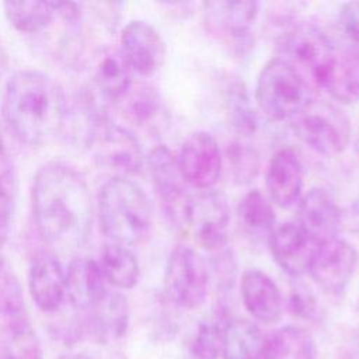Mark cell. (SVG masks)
<instances>
[{"mask_svg": "<svg viewBox=\"0 0 359 359\" xmlns=\"http://www.w3.org/2000/svg\"><path fill=\"white\" fill-rule=\"evenodd\" d=\"M32 215L41 237L62 252L80 248L88 238L93 201L83 175L62 163L38 170L31 192Z\"/></svg>", "mask_w": 359, "mask_h": 359, "instance_id": "6da1fadb", "label": "cell"}, {"mask_svg": "<svg viewBox=\"0 0 359 359\" xmlns=\"http://www.w3.org/2000/svg\"><path fill=\"white\" fill-rule=\"evenodd\" d=\"M3 114L21 142L42 146L60 135L65 126L66 95L52 76L39 70H20L6 84Z\"/></svg>", "mask_w": 359, "mask_h": 359, "instance_id": "7a4b0ae2", "label": "cell"}, {"mask_svg": "<svg viewBox=\"0 0 359 359\" xmlns=\"http://www.w3.org/2000/svg\"><path fill=\"white\" fill-rule=\"evenodd\" d=\"M98 217L104 234L119 245H137L151 230V205L143 188L128 177H112L100 189Z\"/></svg>", "mask_w": 359, "mask_h": 359, "instance_id": "3957f363", "label": "cell"}, {"mask_svg": "<svg viewBox=\"0 0 359 359\" xmlns=\"http://www.w3.org/2000/svg\"><path fill=\"white\" fill-rule=\"evenodd\" d=\"M311 100L310 84L280 57L268 60L255 84L258 109L272 121H290Z\"/></svg>", "mask_w": 359, "mask_h": 359, "instance_id": "277c9868", "label": "cell"}, {"mask_svg": "<svg viewBox=\"0 0 359 359\" xmlns=\"http://www.w3.org/2000/svg\"><path fill=\"white\" fill-rule=\"evenodd\" d=\"M289 123L303 143L324 156L342 153L352 136L351 122L345 112L324 100L311 98Z\"/></svg>", "mask_w": 359, "mask_h": 359, "instance_id": "5b68a950", "label": "cell"}, {"mask_svg": "<svg viewBox=\"0 0 359 359\" xmlns=\"http://www.w3.org/2000/svg\"><path fill=\"white\" fill-rule=\"evenodd\" d=\"M210 272L203 257L188 245H177L168 255L164 271V296L174 307L194 310L209 290Z\"/></svg>", "mask_w": 359, "mask_h": 359, "instance_id": "8992f818", "label": "cell"}, {"mask_svg": "<svg viewBox=\"0 0 359 359\" xmlns=\"http://www.w3.org/2000/svg\"><path fill=\"white\" fill-rule=\"evenodd\" d=\"M87 146L95 161L114 171V177L137 174L143 167V151L137 137L107 116L94 118L87 133Z\"/></svg>", "mask_w": 359, "mask_h": 359, "instance_id": "52a82bcc", "label": "cell"}, {"mask_svg": "<svg viewBox=\"0 0 359 359\" xmlns=\"http://www.w3.org/2000/svg\"><path fill=\"white\" fill-rule=\"evenodd\" d=\"M278 45V57L294 67L310 86H316L334 49V42L327 34L309 22L290 27L280 36Z\"/></svg>", "mask_w": 359, "mask_h": 359, "instance_id": "ba28073f", "label": "cell"}, {"mask_svg": "<svg viewBox=\"0 0 359 359\" xmlns=\"http://www.w3.org/2000/svg\"><path fill=\"white\" fill-rule=\"evenodd\" d=\"M146 163L163 209L177 229H187L191 196L187 194L177 156L164 144L153 147Z\"/></svg>", "mask_w": 359, "mask_h": 359, "instance_id": "9c48e42d", "label": "cell"}, {"mask_svg": "<svg viewBox=\"0 0 359 359\" xmlns=\"http://www.w3.org/2000/svg\"><path fill=\"white\" fill-rule=\"evenodd\" d=\"M229 222L230 210L222 194L209 189L191 196L187 229L203 250L219 252L226 248Z\"/></svg>", "mask_w": 359, "mask_h": 359, "instance_id": "30bf717a", "label": "cell"}, {"mask_svg": "<svg viewBox=\"0 0 359 359\" xmlns=\"http://www.w3.org/2000/svg\"><path fill=\"white\" fill-rule=\"evenodd\" d=\"M358 266V250L346 240L335 237L316 247L307 273L324 292L338 294L346 289Z\"/></svg>", "mask_w": 359, "mask_h": 359, "instance_id": "8fae6325", "label": "cell"}, {"mask_svg": "<svg viewBox=\"0 0 359 359\" xmlns=\"http://www.w3.org/2000/svg\"><path fill=\"white\" fill-rule=\"evenodd\" d=\"M185 184L199 191L212 189L222 172V153L217 140L205 130L191 133L177 156Z\"/></svg>", "mask_w": 359, "mask_h": 359, "instance_id": "7c38bea8", "label": "cell"}, {"mask_svg": "<svg viewBox=\"0 0 359 359\" xmlns=\"http://www.w3.org/2000/svg\"><path fill=\"white\" fill-rule=\"evenodd\" d=\"M132 69L122 52L112 46L98 48L90 57V90H94L91 107L104 114L107 104H116L133 83Z\"/></svg>", "mask_w": 359, "mask_h": 359, "instance_id": "4fadbf2b", "label": "cell"}, {"mask_svg": "<svg viewBox=\"0 0 359 359\" xmlns=\"http://www.w3.org/2000/svg\"><path fill=\"white\" fill-rule=\"evenodd\" d=\"M258 3L250 0H217L202 3V17L208 29L230 41L243 52L250 45V28L258 17Z\"/></svg>", "mask_w": 359, "mask_h": 359, "instance_id": "5bb4252c", "label": "cell"}, {"mask_svg": "<svg viewBox=\"0 0 359 359\" xmlns=\"http://www.w3.org/2000/svg\"><path fill=\"white\" fill-rule=\"evenodd\" d=\"M119 42V50L122 52L132 72L142 76H150L156 73L164 63V41L156 27L147 21H129L121 31Z\"/></svg>", "mask_w": 359, "mask_h": 359, "instance_id": "9a60e30c", "label": "cell"}, {"mask_svg": "<svg viewBox=\"0 0 359 359\" xmlns=\"http://www.w3.org/2000/svg\"><path fill=\"white\" fill-rule=\"evenodd\" d=\"M316 87L342 104L359 102V48L334 43Z\"/></svg>", "mask_w": 359, "mask_h": 359, "instance_id": "2e32d148", "label": "cell"}, {"mask_svg": "<svg viewBox=\"0 0 359 359\" xmlns=\"http://www.w3.org/2000/svg\"><path fill=\"white\" fill-rule=\"evenodd\" d=\"M268 244L275 262L293 278H300L309 272L318 245L296 222L275 224L268 236Z\"/></svg>", "mask_w": 359, "mask_h": 359, "instance_id": "e0dca14e", "label": "cell"}, {"mask_svg": "<svg viewBox=\"0 0 359 359\" xmlns=\"http://www.w3.org/2000/svg\"><path fill=\"white\" fill-rule=\"evenodd\" d=\"M296 223L321 244L338 237L342 224V215L337 201L323 188H311L299 201Z\"/></svg>", "mask_w": 359, "mask_h": 359, "instance_id": "ac0fdd59", "label": "cell"}, {"mask_svg": "<svg viewBox=\"0 0 359 359\" xmlns=\"http://www.w3.org/2000/svg\"><path fill=\"white\" fill-rule=\"evenodd\" d=\"M28 290L43 313H56L66 303V269L50 252L36 254L28 271Z\"/></svg>", "mask_w": 359, "mask_h": 359, "instance_id": "d6986e66", "label": "cell"}, {"mask_svg": "<svg viewBox=\"0 0 359 359\" xmlns=\"http://www.w3.org/2000/svg\"><path fill=\"white\" fill-rule=\"evenodd\" d=\"M84 313L86 334L100 344L121 339L129 327V303L116 290L107 289Z\"/></svg>", "mask_w": 359, "mask_h": 359, "instance_id": "ffe728a7", "label": "cell"}, {"mask_svg": "<svg viewBox=\"0 0 359 359\" xmlns=\"http://www.w3.org/2000/svg\"><path fill=\"white\" fill-rule=\"evenodd\" d=\"M303 185L304 172L299 156L289 147L275 151L265 171L268 199L279 208H290L300 201Z\"/></svg>", "mask_w": 359, "mask_h": 359, "instance_id": "44dd1931", "label": "cell"}, {"mask_svg": "<svg viewBox=\"0 0 359 359\" xmlns=\"http://www.w3.org/2000/svg\"><path fill=\"white\" fill-rule=\"evenodd\" d=\"M240 294L243 306L251 317L264 324L279 321L283 311V296L265 272L245 271L240 280Z\"/></svg>", "mask_w": 359, "mask_h": 359, "instance_id": "7402d4cb", "label": "cell"}, {"mask_svg": "<svg viewBox=\"0 0 359 359\" xmlns=\"http://www.w3.org/2000/svg\"><path fill=\"white\" fill-rule=\"evenodd\" d=\"M133 126L154 132L165 121V108L158 91L146 83H132L115 104Z\"/></svg>", "mask_w": 359, "mask_h": 359, "instance_id": "603a6c76", "label": "cell"}, {"mask_svg": "<svg viewBox=\"0 0 359 359\" xmlns=\"http://www.w3.org/2000/svg\"><path fill=\"white\" fill-rule=\"evenodd\" d=\"M107 282L97 259L74 257L66 268V303L86 311L105 290Z\"/></svg>", "mask_w": 359, "mask_h": 359, "instance_id": "cb8c5ba5", "label": "cell"}, {"mask_svg": "<svg viewBox=\"0 0 359 359\" xmlns=\"http://www.w3.org/2000/svg\"><path fill=\"white\" fill-rule=\"evenodd\" d=\"M264 359H317V345L307 330L283 325L266 335Z\"/></svg>", "mask_w": 359, "mask_h": 359, "instance_id": "d4e9b609", "label": "cell"}, {"mask_svg": "<svg viewBox=\"0 0 359 359\" xmlns=\"http://www.w3.org/2000/svg\"><path fill=\"white\" fill-rule=\"evenodd\" d=\"M266 337L250 320H229L223 335L224 359H264Z\"/></svg>", "mask_w": 359, "mask_h": 359, "instance_id": "484cf974", "label": "cell"}, {"mask_svg": "<svg viewBox=\"0 0 359 359\" xmlns=\"http://www.w3.org/2000/svg\"><path fill=\"white\" fill-rule=\"evenodd\" d=\"M107 283L118 289H132L140 275L135 254L125 245L115 243L104 245L97 261Z\"/></svg>", "mask_w": 359, "mask_h": 359, "instance_id": "4316f807", "label": "cell"}, {"mask_svg": "<svg viewBox=\"0 0 359 359\" xmlns=\"http://www.w3.org/2000/svg\"><path fill=\"white\" fill-rule=\"evenodd\" d=\"M1 359H42L39 337L25 313L8 318Z\"/></svg>", "mask_w": 359, "mask_h": 359, "instance_id": "83f0119b", "label": "cell"}, {"mask_svg": "<svg viewBox=\"0 0 359 359\" xmlns=\"http://www.w3.org/2000/svg\"><path fill=\"white\" fill-rule=\"evenodd\" d=\"M237 216L240 224L254 236L266 234L275 227L276 216L272 202L258 189L247 192L238 202Z\"/></svg>", "mask_w": 359, "mask_h": 359, "instance_id": "f1b7e54d", "label": "cell"}, {"mask_svg": "<svg viewBox=\"0 0 359 359\" xmlns=\"http://www.w3.org/2000/svg\"><path fill=\"white\" fill-rule=\"evenodd\" d=\"M8 22L22 34L45 29L53 20V8L45 1H6L3 4Z\"/></svg>", "mask_w": 359, "mask_h": 359, "instance_id": "f546056e", "label": "cell"}, {"mask_svg": "<svg viewBox=\"0 0 359 359\" xmlns=\"http://www.w3.org/2000/svg\"><path fill=\"white\" fill-rule=\"evenodd\" d=\"M226 324L227 321L219 316L201 321L189 344L191 358L217 359L223 348V335Z\"/></svg>", "mask_w": 359, "mask_h": 359, "instance_id": "4dcf8cb0", "label": "cell"}, {"mask_svg": "<svg viewBox=\"0 0 359 359\" xmlns=\"http://www.w3.org/2000/svg\"><path fill=\"white\" fill-rule=\"evenodd\" d=\"M227 105L230 122L234 129L243 136L248 137L257 132L259 119L257 111L252 108L248 94L243 83H233L227 90Z\"/></svg>", "mask_w": 359, "mask_h": 359, "instance_id": "1f68e13d", "label": "cell"}, {"mask_svg": "<svg viewBox=\"0 0 359 359\" xmlns=\"http://www.w3.org/2000/svg\"><path fill=\"white\" fill-rule=\"evenodd\" d=\"M226 154L231 177L237 184H250L254 181L259 171V156L252 146L243 140H233Z\"/></svg>", "mask_w": 359, "mask_h": 359, "instance_id": "d6a6232c", "label": "cell"}, {"mask_svg": "<svg viewBox=\"0 0 359 359\" xmlns=\"http://www.w3.org/2000/svg\"><path fill=\"white\" fill-rule=\"evenodd\" d=\"M24 313V294L21 283L10 265L0 257V316L7 320Z\"/></svg>", "mask_w": 359, "mask_h": 359, "instance_id": "836d02e7", "label": "cell"}, {"mask_svg": "<svg viewBox=\"0 0 359 359\" xmlns=\"http://www.w3.org/2000/svg\"><path fill=\"white\" fill-rule=\"evenodd\" d=\"M18 181L13 167L7 165L0 170V248L10 234L13 216L17 203Z\"/></svg>", "mask_w": 359, "mask_h": 359, "instance_id": "e575fe53", "label": "cell"}, {"mask_svg": "<svg viewBox=\"0 0 359 359\" xmlns=\"http://www.w3.org/2000/svg\"><path fill=\"white\" fill-rule=\"evenodd\" d=\"M283 307H286L294 317L304 320L313 318L317 313L316 299L304 285H294L290 289L286 302H283Z\"/></svg>", "mask_w": 359, "mask_h": 359, "instance_id": "d590c367", "label": "cell"}, {"mask_svg": "<svg viewBox=\"0 0 359 359\" xmlns=\"http://www.w3.org/2000/svg\"><path fill=\"white\" fill-rule=\"evenodd\" d=\"M338 27L344 43L359 48V3H346L342 6Z\"/></svg>", "mask_w": 359, "mask_h": 359, "instance_id": "8d00e7d4", "label": "cell"}, {"mask_svg": "<svg viewBox=\"0 0 359 359\" xmlns=\"http://www.w3.org/2000/svg\"><path fill=\"white\" fill-rule=\"evenodd\" d=\"M55 13H57L66 22L76 24L80 20V4L77 3H50Z\"/></svg>", "mask_w": 359, "mask_h": 359, "instance_id": "74e56055", "label": "cell"}, {"mask_svg": "<svg viewBox=\"0 0 359 359\" xmlns=\"http://www.w3.org/2000/svg\"><path fill=\"white\" fill-rule=\"evenodd\" d=\"M93 359H129L125 353L119 351H107V352H91Z\"/></svg>", "mask_w": 359, "mask_h": 359, "instance_id": "f35d334b", "label": "cell"}, {"mask_svg": "<svg viewBox=\"0 0 359 359\" xmlns=\"http://www.w3.org/2000/svg\"><path fill=\"white\" fill-rule=\"evenodd\" d=\"M57 359H93V356H91V352H81L76 355H63Z\"/></svg>", "mask_w": 359, "mask_h": 359, "instance_id": "ab89813d", "label": "cell"}, {"mask_svg": "<svg viewBox=\"0 0 359 359\" xmlns=\"http://www.w3.org/2000/svg\"><path fill=\"white\" fill-rule=\"evenodd\" d=\"M353 147H355L356 154L359 156V126H358V129L355 132V136H353Z\"/></svg>", "mask_w": 359, "mask_h": 359, "instance_id": "60d3db41", "label": "cell"}, {"mask_svg": "<svg viewBox=\"0 0 359 359\" xmlns=\"http://www.w3.org/2000/svg\"><path fill=\"white\" fill-rule=\"evenodd\" d=\"M4 151V144H3V136H1V130H0V157L3 156Z\"/></svg>", "mask_w": 359, "mask_h": 359, "instance_id": "b9f144b4", "label": "cell"}]
</instances>
